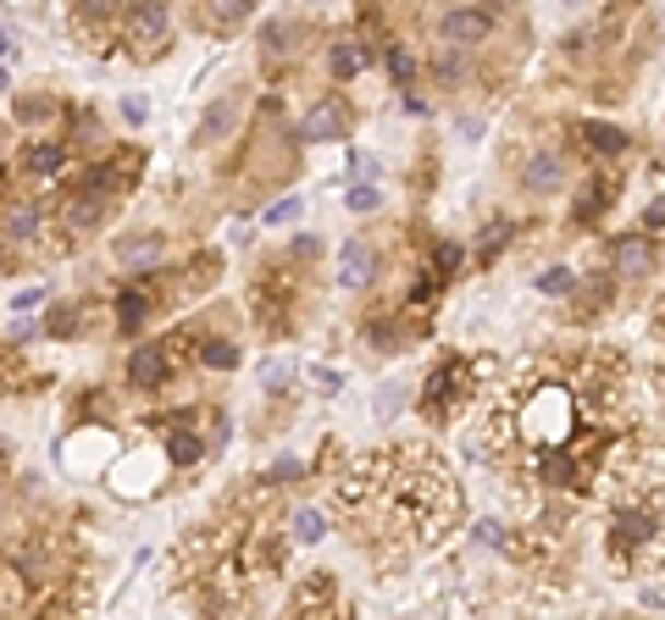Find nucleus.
Segmentation results:
<instances>
[{
	"label": "nucleus",
	"mask_w": 665,
	"mask_h": 620,
	"mask_svg": "<svg viewBox=\"0 0 665 620\" xmlns=\"http://www.w3.org/2000/svg\"><path fill=\"white\" fill-rule=\"evenodd\" d=\"M39 233V206H12L7 211V238H34Z\"/></svg>",
	"instance_id": "bb28decb"
},
{
	"label": "nucleus",
	"mask_w": 665,
	"mask_h": 620,
	"mask_svg": "<svg viewBox=\"0 0 665 620\" xmlns=\"http://www.w3.org/2000/svg\"><path fill=\"white\" fill-rule=\"evenodd\" d=\"M61 106L56 101H18V122H50Z\"/></svg>",
	"instance_id": "473e14b6"
},
{
	"label": "nucleus",
	"mask_w": 665,
	"mask_h": 620,
	"mask_svg": "<svg viewBox=\"0 0 665 620\" xmlns=\"http://www.w3.org/2000/svg\"><path fill=\"white\" fill-rule=\"evenodd\" d=\"M0 95H7V72H0Z\"/></svg>",
	"instance_id": "a18cd8bd"
},
{
	"label": "nucleus",
	"mask_w": 665,
	"mask_h": 620,
	"mask_svg": "<svg viewBox=\"0 0 665 620\" xmlns=\"http://www.w3.org/2000/svg\"><path fill=\"white\" fill-rule=\"evenodd\" d=\"M505 244H511V217H493V222L482 227V238H477V260H493Z\"/></svg>",
	"instance_id": "5701e85b"
},
{
	"label": "nucleus",
	"mask_w": 665,
	"mask_h": 620,
	"mask_svg": "<svg viewBox=\"0 0 665 620\" xmlns=\"http://www.w3.org/2000/svg\"><path fill=\"white\" fill-rule=\"evenodd\" d=\"M233 117H238V106H233V101H211V106H206V117H200V144L228 139V133H233Z\"/></svg>",
	"instance_id": "aec40b11"
},
{
	"label": "nucleus",
	"mask_w": 665,
	"mask_h": 620,
	"mask_svg": "<svg viewBox=\"0 0 665 620\" xmlns=\"http://www.w3.org/2000/svg\"><path fill=\"white\" fill-rule=\"evenodd\" d=\"M256 12V0H195V23L211 34H233L244 28V17Z\"/></svg>",
	"instance_id": "6e6552de"
},
{
	"label": "nucleus",
	"mask_w": 665,
	"mask_h": 620,
	"mask_svg": "<svg viewBox=\"0 0 665 620\" xmlns=\"http://www.w3.org/2000/svg\"><path fill=\"white\" fill-rule=\"evenodd\" d=\"M377 200H383V195H377V184H355V189L345 195V206H350V211H377Z\"/></svg>",
	"instance_id": "f704fd0d"
},
{
	"label": "nucleus",
	"mask_w": 665,
	"mask_h": 620,
	"mask_svg": "<svg viewBox=\"0 0 665 620\" xmlns=\"http://www.w3.org/2000/svg\"><path fill=\"white\" fill-rule=\"evenodd\" d=\"M122 12H128V0H72V17L83 28H112Z\"/></svg>",
	"instance_id": "a211bd4d"
},
{
	"label": "nucleus",
	"mask_w": 665,
	"mask_h": 620,
	"mask_svg": "<svg viewBox=\"0 0 665 620\" xmlns=\"http://www.w3.org/2000/svg\"><path fill=\"white\" fill-rule=\"evenodd\" d=\"M23 166L34 172V177H56V172H67V144H28V155H23Z\"/></svg>",
	"instance_id": "412c9836"
},
{
	"label": "nucleus",
	"mask_w": 665,
	"mask_h": 620,
	"mask_svg": "<svg viewBox=\"0 0 665 620\" xmlns=\"http://www.w3.org/2000/svg\"><path fill=\"white\" fill-rule=\"evenodd\" d=\"M39 300H45V289H28V294H18L12 305H18V311H28V305H39Z\"/></svg>",
	"instance_id": "37998d69"
},
{
	"label": "nucleus",
	"mask_w": 665,
	"mask_h": 620,
	"mask_svg": "<svg viewBox=\"0 0 665 620\" xmlns=\"http://www.w3.org/2000/svg\"><path fill=\"white\" fill-rule=\"evenodd\" d=\"M112 255H117V266H128V272H155L166 244H161V233H128V238H117Z\"/></svg>",
	"instance_id": "f8f14e48"
},
{
	"label": "nucleus",
	"mask_w": 665,
	"mask_h": 620,
	"mask_svg": "<svg viewBox=\"0 0 665 620\" xmlns=\"http://www.w3.org/2000/svg\"><path fill=\"white\" fill-rule=\"evenodd\" d=\"M12 50V34H7V23H0V56H7Z\"/></svg>",
	"instance_id": "c03bdc74"
},
{
	"label": "nucleus",
	"mask_w": 665,
	"mask_h": 620,
	"mask_svg": "<svg viewBox=\"0 0 665 620\" xmlns=\"http://www.w3.org/2000/svg\"><path fill=\"white\" fill-rule=\"evenodd\" d=\"M538 477L549 488H588V471H582V460L571 455V443H560V449H544L538 455Z\"/></svg>",
	"instance_id": "9d476101"
},
{
	"label": "nucleus",
	"mask_w": 665,
	"mask_h": 620,
	"mask_svg": "<svg viewBox=\"0 0 665 620\" xmlns=\"http://www.w3.org/2000/svg\"><path fill=\"white\" fill-rule=\"evenodd\" d=\"M78 327H83V311H78V305H56V311H50V321H45V332H50V338H72Z\"/></svg>",
	"instance_id": "cd10ccee"
},
{
	"label": "nucleus",
	"mask_w": 665,
	"mask_h": 620,
	"mask_svg": "<svg viewBox=\"0 0 665 620\" xmlns=\"http://www.w3.org/2000/svg\"><path fill=\"white\" fill-rule=\"evenodd\" d=\"M522 184H527L533 195L560 189V184H565V161H560V155H549V150H538V155L527 161V172H522Z\"/></svg>",
	"instance_id": "4468645a"
},
{
	"label": "nucleus",
	"mask_w": 665,
	"mask_h": 620,
	"mask_svg": "<svg viewBox=\"0 0 665 620\" xmlns=\"http://www.w3.org/2000/svg\"><path fill=\"white\" fill-rule=\"evenodd\" d=\"M261 56H267V61L300 56V23H289V17H272V23L261 28Z\"/></svg>",
	"instance_id": "2eb2a0df"
},
{
	"label": "nucleus",
	"mask_w": 665,
	"mask_h": 620,
	"mask_svg": "<svg viewBox=\"0 0 665 620\" xmlns=\"http://www.w3.org/2000/svg\"><path fill=\"white\" fill-rule=\"evenodd\" d=\"M345 128H350V112H345L339 101H316V106L305 112V122H300V144H322V139H345Z\"/></svg>",
	"instance_id": "0eeeda50"
},
{
	"label": "nucleus",
	"mask_w": 665,
	"mask_h": 620,
	"mask_svg": "<svg viewBox=\"0 0 665 620\" xmlns=\"http://www.w3.org/2000/svg\"><path fill=\"white\" fill-rule=\"evenodd\" d=\"M294 477H300V466H294V460H278V466H272V477H267V482H294Z\"/></svg>",
	"instance_id": "ea45409f"
},
{
	"label": "nucleus",
	"mask_w": 665,
	"mask_h": 620,
	"mask_svg": "<svg viewBox=\"0 0 665 620\" xmlns=\"http://www.w3.org/2000/svg\"><path fill=\"white\" fill-rule=\"evenodd\" d=\"M660 222H665V206H660V200H649V211H643V227H649V233H660Z\"/></svg>",
	"instance_id": "58836bf2"
},
{
	"label": "nucleus",
	"mask_w": 665,
	"mask_h": 620,
	"mask_svg": "<svg viewBox=\"0 0 665 620\" xmlns=\"http://www.w3.org/2000/svg\"><path fill=\"white\" fill-rule=\"evenodd\" d=\"M128 39L139 61H150L166 45V0H128Z\"/></svg>",
	"instance_id": "7ed1b4c3"
},
{
	"label": "nucleus",
	"mask_w": 665,
	"mask_h": 620,
	"mask_svg": "<svg viewBox=\"0 0 665 620\" xmlns=\"http://www.w3.org/2000/svg\"><path fill=\"white\" fill-rule=\"evenodd\" d=\"M289 377H294V366H283V361H272V366H267V372H261V383H267V388H272V394H278V388H283V383H289Z\"/></svg>",
	"instance_id": "c9c22d12"
},
{
	"label": "nucleus",
	"mask_w": 665,
	"mask_h": 620,
	"mask_svg": "<svg viewBox=\"0 0 665 620\" xmlns=\"http://www.w3.org/2000/svg\"><path fill=\"white\" fill-rule=\"evenodd\" d=\"M144 316H150V294H139V289H128V294L117 300V327H122V332H133V327L144 321Z\"/></svg>",
	"instance_id": "b1692460"
},
{
	"label": "nucleus",
	"mask_w": 665,
	"mask_h": 620,
	"mask_svg": "<svg viewBox=\"0 0 665 620\" xmlns=\"http://www.w3.org/2000/svg\"><path fill=\"white\" fill-rule=\"evenodd\" d=\"M316 388H322V394H339L345 377H339V372H327V366H316Z\"/></svg>",
	"instance_id": "4c0bfd02"
},
{
	"label": "nucleus",
	"mask_w": 665,
	"mask_h": 620,
	"mask_svg": "<svg viewBox=\"0 0 665 620\" xmlns=\"http://www.w3.org/2000/svg\"><path fill=\"white\" fill-rule=\"evenodd\" d=\"M128 383H133L139 394H155V388L166 383V343H139V349L128 354Z\"/></svg>",
	"instance_id": "1a4fd4ad"
},
{
	"label": "nucleus",
	"mask_w": 665,
	"mask_h": 620,
	"mask_svg": "<svg viewBox=\"0 0 665 620\" xmlns=\"http://www.w3.org/2000/svg\"><path fill=\"white\" fill-rule=\"evenodd\" d=\"M289 526H294V543H322V538H327V520H322L316 510H294Z\"/></svg>",
	"instance_id": "a878e982"
},
{
	"label": "nucleus",
	"mask_w": 665,
	"mask_h": 620,
	"mask_svg": "<svg viewBox=\"0 0 665 620\" xmlns=\"http://www.w3.org/2000/svg\"><path fill=\"white\" fill-rule=\"evenodd\" d=\"M388 72H394V83H410V78H416V56H410V45H394V50H388Z\"/></svg>",
	"instance_id": "7c9ffc66"
},
{
	"label": "nucleus",
	"mask_w": 665,
	"mask_h": 620,
	"mask_svg": "<svg viewBox=\"0 0 665 620\" xmlns=\"http://www.w3.org/2000/svg\"><path fill=\"white\" fill-rule=\"evenodd\" d=\"M439 78H444V83H460V61L444 56V61H439Z\"/></svg>",
	"instance_id": "a19ab883"
},
{
	"label": "nucleus",
	"mask_w": 665,
	"mask_h": 620,
	"mask_svg": "<svg viewBox=\"0 0 665 620\" xmlns=\"http://www.w3.org/2000/svg\"><path fill=\"white\" fill-rule=\"evenodd\" d=\"M582 139H588V150H594L599 161H616V155L632 150V139H627L621 128H610V122H588V128H582Z\"/></svg>",
	"instance_id": "f3484780"
},
{
	"label": "nucleus",
	"mask_w": 665,
	"mask_h": 620,
	"mask_svg": "<svg viewBox=\"0 0 665 620\" xmlns=\"http://www.w3.org/2000/svg\"><path fill=\"white\" fill-rule=\"evenodd\" d=\"M571 432H576V394L571 388L544 383L516 405V437L533 443V449H560V443H571Z\"/></svg>",
	"instance_id": "f257e3e1"
},
{
	"label": "nucleus",
	"mask_w": 665,
	"mask_h": 620,
	"mask_svg": "<svg viewBox=\"0 0 665 620\" xmlns=\"http://www.w3.org/2000/svg\"><path fill=\"white\" fill-rule=\"evenodd\" d=\"M466 388H471V372H466V361L460 354H450V361L428 377V394H422V405H428V416L433 421H444L460 399H466Z\"/></svg>",
	"instance_id": "f03ea898"
},
{
	"label": "nucleus",
	"mask_w": 665,
	"mask_h": 620,
	"mask_svg": "<svg viewBox=\"0 0 665 620\" xmlns=\"http://www.w3.org/2000/svg\"><path fill=\"white\" fill-rule=\"evenodd\" d=\"M538 289L560 300V294H571V289H576V272H571V266H549V272L538 278Z\"/></svg>",
	"instance_id": "c85d7f7f"
},
{
	"label": "nucleus",
	"mask_w": 665,
	"mask_h": 620,
	"mask_svg": "<svg viewBox=\"0 0 665 620\" xmlns=\"http://www.w3.org/2000/svg\"><path fill=\"white\" fill-rule=\"evenodd\" d=\"M654 538H660V510H654V504H649V510H643V504H627V510L616 515L610 549L627 560V554H638V549H643V543H654Z\"/></svg>",
	"instance_id": "20e7f679"
},
{
	"label": "nucleus",
	"mask_w": 665,
	"mask_h": 620,
	"mask_svg": "<svg viewBox=\"0 0 665 620\" xmlns=\"http://www.w3.org/2000/svg\"><path fill=\"white\" fill-rule=\"evenodd\" d=\"M493 7H516V0H493Z\"/></svg>",
	"instance_id": "49530a36"
},
{
	"label": "nucleus",
	"mask_w": 665,
	"mask_h": 620,
	"mask_svg": "<svg viewBox=\"0 0 665 620\" xmlns=\"http://www.w3.org/2000/svg\"><path fill=\"white\" fill-rule=\"evenodd\" d=\"M576 305H582V311H605V305H610V278H594L588 289L576 294Z\"/></svg>",
	"instance_id": "2f4dec72"
},
{
	"label": "nucleus",
	"mask_w": 665,
	"mask_h": 620,
	"mask_svg": "<svg viewBox=\"0 0 665 620\" xmlns=\"http://www.w3.org/2000/svg\"><path fill=\"white\" fill-rule=\"evenodd\" d=\"M200 455H206V443H200L195 426H173V432H166V460H173V466H195Z\"/></svg>",
	"instance_id": "6ab92c4d"
},
{
	"label": "nucleus",
	"mask_w": 665,
	"mask_h": 620,
	"mask_svg": "<svg viewBox=\"0 0 665 620\" xmlns=\"http://www.w3.org/2000/svg\"><path fill=\"white\" fill-rule=\"evenodd\" d=\"M366 61H372V56H366V45H355V39H339V45L327 50V72L339 78V83L361 78V72H366Z\"/></svg>",
	"instance_id": "dca6fc26"
},
{
	"label": "nucleus",
	"mask_w": 665,
	"mask_h": 620,
	"mask_svg": "<svg viewBox=\"0 0 665 620\" xmlns=\"http://www.w3.org/2000/svg\"><path fill=\"white\" fill-rule=\"evenodd\" d=\"M460 266V244H439V278H450Z\"/></svg>",
	"instance_id": "e433bc0d"
},
{
	"label": "nucleus",
	"mask_w": 665,
	"mask_h": 620,
	"mask_svg": "<svg viewBox=\"0 0 665 620\" xmlns=\"http://www.w3.org/2000/svg\"><path fill=\"white\" fill-rule=\"evenodd\" d=\"M322 604L332 609V576H311V582L294 593V609H300V615H316Z\"/></svg>",
	"instance_id": "4be33fe9"
},
{
	"label": "nucleus",
	"mask_w": 665,
	"mask_h": 620,
	"mask_svg": "<svg viewBox=\"0 0 665 620\" xmlns=\"http://www.w3.org/2000/svg\"><path fill=\"white\" fill-rule=\"evenodd\" d=\"M471 538H477L482 549H511V538H505V526H499V520H477Z\"/></svg>",
	"instance_id": "c756f323"
},
{
	"label": "nucleus",
	"mask_w": 665,
	"mask_h": 620,
	"mask_svg": "<svg viewBox=\"0 0 665 620\" xmlns=\"http://www.w3.org/2000/svg\"><path fill=\"white\" fill-rule=\"evenodd\" d=\"M106 211H112V195H106V189H95V184H83V189L61 206V222H67V233L78 238V233H95Z\"/></svg>",
	"instance_id": "423d86ee"
},
{
	"label": "nucleus",
	"mask_w": 665,
	"mask_h": 620,
	"mask_svg": "<svg viewBox=\"0 0 665 620\" xmlns=\"http://www.w3.org/2000/svg\"><path fill=\"white\" fill-rule=\"evenodd\" d=\"M439 39H444L450 50L482 45V39H493V12H488V7H455V12H444Z\"/></svg>",
	"instance_id": "39448f33"
},
{
	"label": "nucleus",
	"mask_w": 665,
	"mask_h": 620,
	"mask_svg": "<svg viewBox=\"0 0 665 620\" xmlns=\"http://www.w3.org/2000/svg\"><path fill=\"white\" fill-rule=\"evenodd\" d=\"M305 206H300V195H289V200H272L267 206V227H283V222H294Z\"/></svg>",
	"instance_id": "72a5a7b5"
},
{
	"label": "nucleus",
	"mask_w": 665,
	"mask_h": 620,
	"mask_svg": "<svg viewBox=\"0 0 665 620\" xmlns=\"http://www.w3.org/2000/svg\"><path fill=\"white\" fill-rule=\"evenodd\" d=\"M377 283V255L355 238V244H345V255H339V289H350V294H361V289H372Z\"/></svg>",
	"instance_id": "9b49d317"
},
{
	"label": "nucleus",
	"mask_w": 665,
	"mask_h": 620,
	"mask_svg": "<svg viewBox=\"0 0 665 620\" xmlns=\"http://www.w3.org/2000/svg\"><path fill=\"white\" fill-rule=\"evenodd\" d=\"M122 117H128V122H144V101H139V95H133V101H122Z\"/></svg>",
	"instance_id": "79ce46f5"
},
{
	"label": "nucleus",
	"mask_w": 665,
	"mask_h": 620,
	"mask_svg": "<svg viewBox=\"0 0 665 620\" xmlns=\"http://www.w3.org/2000/svg\"><path fill=\"white\" fill-rule=\"evenodd\" d=\"M200 361H206L211 372H233V366H238V349H233L228 338H206V343H200Z\"/></svg>",
	"instance_id": "393cba45"
},
{
	"label": "nucleus",
	"mask_w": 665,
	"mask_h": 620,
	"mask_svg": "<svg viewBox=\"0 0 665 620\" xmlns=\"http://www.w3.org/2000/svg\"><path fill=\"white\" fill-rule=\"evenodd\" d=\"M610 255H616V272H621V278H643V272H654V244H649L643 233L616 238Z\"/></svg>",
	"instance_id": "ddd939ff"
}]
</instances>
